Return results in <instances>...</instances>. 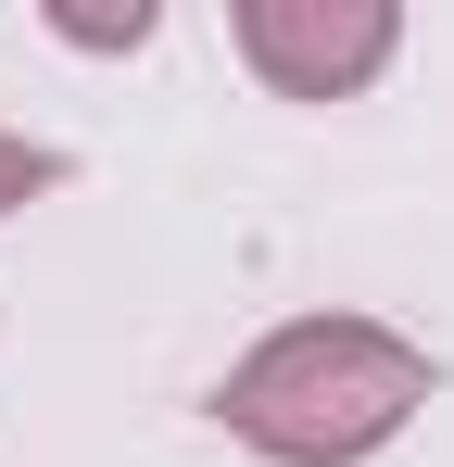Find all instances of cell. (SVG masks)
I'll return each instance as SVG.
<instances>
[{"label":"cell","instance_id":"6da1fadb","mask_svg":"<svg viewBox=\"0 0 454 467\" xmlns=\"http://www.w3.org/2000/svg\"><path fill=\"white\" fill-rule=\"evenodd\" d=\"M417 404H429V354L378 316H291L215 391L227 442H253L278 467H366Z\"/></svg>","mask_w":454,"mask_h":467},{"label":"cell","instance_id":"7a4b0ae2","mask_svg":"<svg viewBox=\"0 0 454 467\" xmlns=\"http://www.w3.org/2000/svg\"><path fill=\"white\" fill-rule=\"evenodd\" d=\"M227 38H240V64L278 101H354L404 51V13L391 0H240Z\"/></svg>","mask_w":454,"mask_h":467},{"label":"cell","instance_id":"3957f363","mask_svg":"<svg viewBox=\"0 0 454 467\" xmlns=\"http://www.w3.org/2000/svg\"><path fill=\"white\" fill-rule=\"evenodd\" d=\"M51 177H64V152H38V140H13V127H0V215H13V202H38Z\"/></svg>","mask_w":454,"mask_h":467}]
</instances>
